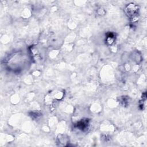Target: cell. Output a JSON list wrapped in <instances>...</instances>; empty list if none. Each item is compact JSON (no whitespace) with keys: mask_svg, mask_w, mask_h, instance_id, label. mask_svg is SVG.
Masks as SVG:
<instances>
[{"mask_svg":"<svg viewBox=\"0 0 147 147\" xmlns=\"http://www.w3.org/2000/svg\"><path fill=\"white\" fill-rule=\"evenodd\" d=\"M87 124H88L87 121H86L85 120L81 121L78 123V127H79L80 129L83 130V129H85L86 127H87Z\"/></svg>","mask_w":147,"mask_h":147,"instance_id":"7a4b0ae2","label":"cell"},{"mask_svg":"<svg viewBox=\"0 0 147 147\" xmlns=\"http://www.w3.org/2000/svg\"><path fill=\"white\" fill-rule=\"evenodd\" d=\"M126 12L130 18L134 19L138 17V7L135 4L130 3L126 6Z\"/></svg>","mask_w":147,"mask_h":147,"instance_id":"6da1fadb","label":"cell"}]
</instances>
